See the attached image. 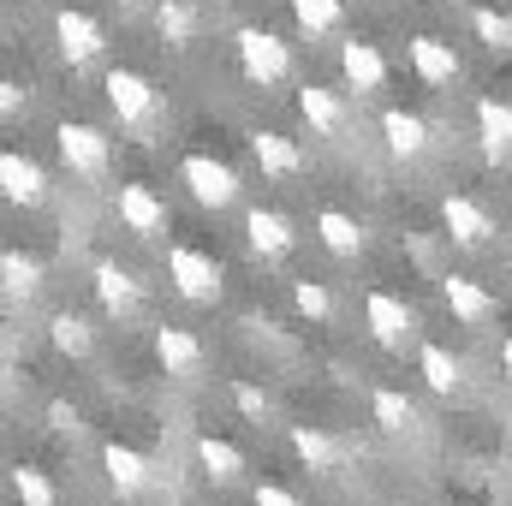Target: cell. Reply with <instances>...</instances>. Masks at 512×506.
Returning <instances> with one entry per match:
<instances>
[{
	"label": "cell",
	"instance_id": "obj_6",
	"mask_svg": "<svg viewBox=\"0 0 512 506\" xmlns=\"http://www.w3.org/2000/svg\"><path fill=\"white\" fill-rule=\"evenodd\" d=\"M90 292H96L102 316H114V322L137 316V304H143V280L131 274L126 262H114V256H96L90 262Z\"/></svg>",
	"mask_w": 512,
	"mask_h": 506
},
{
	"label": "cell",
	"instance_id": "obj_9",
	"mask_svg": "<svg viewBox=\"0 0 512 506\" xmlns=\"http://www.w3.org/2000/svg\"><path fill=\"white\" fill-rule=\"evenodd\" d=\"M54 42H60V60H66V66H90V60L108 48V30H102L84 6H60V12H54Z\"/></svg>",
	"mask_w": 512,
	"mask_h": 506
},
{
	"label": "cell",
	"instance_id": "obj_28",
	"mask_svg": "<svg viewBox=\"0 0 512 506\" xmlns=\"http://www.w3.org/2000/svg\"><path fill=\"white\" fill-rule=\"evenodd\" d=\"M417 376H423L429 393H441V399L465 393V364H459L447 346H417Z\"/></svg>",
	"mask_w": 512,
	"mask_h": 506
},
{
	"label": "cell",
	"instance_id": "obj_31",
	"mask_svg": "<svg viewBox=\"0 0 512 506\" xmlns=\"http://www.w3.org/2000/svg\"><path fill=\"white\" fill-rule=\"evenodd\" d=\"M471 36L489 54H512V12H501V6H471Z\"/></svg>",
	"mask_w": 512,
	"mask_h": 506
},
{
	"label": "cell",
	"instance_id": "obj_5",
	"mask_svg": "<svg viewBox=\"0 0 512 506\" xmlns=\"http://www.w3.org/2000/svg\"><path fill=\"white\" fill-rule=\"evenodd\" d=\"M179 185H185L203 209H233L239 191H245V179H239L227 161H215V155H185V161H179Z\"/></svg>",
	"mask_w": 512,
	"mask_h": 506
},
{
	"label": "cell",
	"instance_id": "obj_38",
	"mask_svg": "<svg viewBox=\"0 0 512 506\" xmlns=\"http://www.w3.org/2000/svg\"><path fill=\"white\" fill-rule=\"evenodd\" d=\"M501 376H507V387H512V334L501 340Z\"/></svg>",
	"mask_w": 512,
	"mask_h": 506
},
{
	"label": "cell",
	"instance_id": "obj_7",
	"mask_svg": "<svg viewBox=\"0 0 512 506\" xmlns=\"http://www.w3.org/2000/svg\"><path fill=\"white\" fill-rule=\"evenodd\" d=\"M364 328H370L376 346L405 352V346L417 340V310H411L399 292H370V298H364Z\"/></svg>",
	"mask_w": 512,
	"mask_h": 506
},
{
	"label": "cell",
	"instance_id": "obj_2",
	"mask_svg": "<svg viewBox=\"0 0 512 506\" xmlns=\"http://www.w3.org/2000/svg\"><path fill=\"white\" fill-rule=\"evenodd\" d=\"M102 96H108V108H114V120L126 131H149L161 120V90L137 72V66H108V78H102Z\"/></svg>",
	"mask_w": 512,
	"mask_h": 506
},
{
	"label": "cell",
	"instance_id": "obj_24",
	"mask_svg": "<svg viewBox=\"0 0 512 506\" xmlns=\"http://www.w3.org/2000/svg\"><path fill=\"white\" fill-rule=\"evenodd\" d=\"M370 423H376L382 435H417L423 411H417L411 393H399V387H376V393H370Z\"/></svg>",
	"mask_w": 512,
	"mask_h": 506
},
{
	"label": "cell",
	"instance_id": "obj_18",
	"mask_svg": "<svg viewBox=\"0 0 512 506\" xmlns=\"http://www.w3.org/2000/svg\"><path fill=\"white\" fill-rule=\"evenodd\" d=\"M477 143H483L489 167H507L512 161V102L477 96Z\"/></svg>",
	"mask_w": 512,
	"mask_h": 506
},
{
	"label": "cell",
	"instance_id": "obj_41",
	"mask_svg": "<svg viewBox=\"0 0 512 506\" xmlns=\"http://www.w3.org/2000/svg\"><path fill=\"white\" fill-rule=\"evenodd\" d=\"M507 268H512V245H507Z\"/></svg>",
	"mask_w": 512,
	"mask_h": 506
},
{
	"label": "cell",
	"instance_id": "obj_40",
	"mask_svg": "<svg viewBox=\"0 0 512 506\" xmlns=\"http://www.w3.org/2000/svg\"><path fill=\"white\" fill-rule=\"evenodd\" d=\"M376 506H399V501H376Z\"/></svg>",
	"mask_w": 512,
	"mask_h": 506
},
{
	"label": "cell",
	"instance_id": "obj_35",
	"mask_svg": "<svg viewBox=\"0 0 512 506\" xmlns=\"http://www.w3.org/2000/svg\"><path fill=\"white\" fill-rule=\"evenodd\" d=\"M42 417H48V429H54V435H84V411H78L72 399H48V405H42Z\"/></svg>",
	"mask_w": 512,
	"mask_h": 506
},
{
	"label": "cell",
	"instance_id": "obj_32",
	"mask_svg": "<svg viewBox=\"0 0 512 506\" xmlns=\"http://www.w3.org/2000/svg\"><path fill=\"white\" fill-rule=\"evenodd\" d=\"M292 310H298L304 322H316V328H322V322L334 316V292H328L322 280H292Z\"/></svg>",
	"mask_w": 512,
	"mask_h": 506
},
{
	"label": "cell",
	"instance_id": "obj_21",
	"mask_svg": "<svg viewBox=\"0 0 512 506\" xmlns=\"http://www.w3.org/2000/svg\"><path fill=\"white\" fill-rule=\"evenodd\" d=\"M245 245H251L262 262H274V256H286L298 245V227H292L280 209H251V215H245Z\"/></svg>",
	"mask_w": 512,
	"mask_h": 506
},
{
	"label": "cell",
	"instance_id": "obj_37",
	"mask_svg": "<svg viewBox=\"0 0 512 506\" xmlns=\"http://www.w3.org/2000/svg\"><path fill=\"white\" fill-rule=\"evenodd\" d=\"M18 102H24V90H18V84H12V78H6V84H0V114H6V120H12V114H18Z\"/></svg>",
	"mask_w": 512,
	"mask_h": 506
},
{
	"label": "cell",
	"instance_id": "obj_1",
	"mask_svg": "<svg viewBox=\"0 0 512 506\" xmlns=\"http://www.w3.org/2000/svg\"><path fill=\"white\" fill-rule=\"evenodd\" d=\"M54 149H60V167L84 185H102L108 167H114V137L102 126H84V120H66L54 131Z\"/></svg>",
	"mask_w": 512,
	"mask_h": 506
},
{
	"label": "cell",
	"instance_id": "obj_30",
	"mask_svg": "<svg viewBox=\"0 0 512 506\" xmlns=\"http://www.w3.org/2000/svg\"><path fill=\"white\" fill-rule=\"evenodd\" d=\"M292 6V18H298V30L316 42V36H334L340 30V18H346V6L340 0H286Z\"/></svg>",
	"mask_w": 512,
	"mask_h": 506
},
{
	"label": "cell",
	"instance_id": "obj_11",
	"mask_svg": "<svg viewBox=\"0 0 512 506\" xmlns=\"http://www.w3.org/2000/svg\"><path fill=\"white\" fill-rule=\"evenodd\" d=\"M155 364H161L173 381H197L203 370H209V346H203L191 328L161 322V328H155Z\"/></svg>",
	"mask_w": 512,
	"mask_h": 506
},
{
	"label": "cell",
	"instance_id": "obj_22",
	"mask_svg": "<svg viewBox=\"0 0 512 506\" xmlns=\"http://www.w3.org/2000/svg\"><path fill=\"white\" fill-rule=\"evenodd\" d=\"M251 155L268 179H298V173H304V149H298L286 131H268V126L251 131Z\"/></svg>",
	"mask_w": 512,
	"mask_h": 506
},
{
	"label": "cell",
	"instance_id": "obj_16",
	"mask_svg": "<svg viewBox=\"0 0 512 506\" xmlns=\"http://www.w3.org/2000/svg\"><path fill=\"white\" fill-rule=\"evenodd\" d=\"M340 78H346V90L376 96V90L387 84V54L376 48V42H364V36L340 42Z\"/></svg>",
	"mask_w": 512,
	"mask_h": 506
},
{
	"label": "cell",
	"instance_id": "obj_12",
	"mask_svg": "<svg viewBox=\"0 0 512 506\" xmlns=\"http://www.w3.org/2000/svg\"><path fill=\"white\" fill-rule=\"evenodd\" d=\"M405 54H411V72L429 84V90H447V84H459V72H465V60H459V48L447 42V36H411L405 42Z\"/></svg>",
	"mask_w": 512,
	"mask_h": 506
},
{
	"label": "cell",
	"instance_id": "obj_39",
	"mask_svg": "<svg viewBox=\"0 0 512 506\" xmlns=\"http://www.w3.org/2000/svg\"><path fill=\"white\" fill-rule=\"evenodd\" d=\"M423 6H453V0H423Z\"/></svg>",
	"mask_w": 512,
	"mask_h": 506
},
{
	"label": "cell",
	"instance_id": "obj_29",
	"mask_svg": "<svg viewBox=\"0 0 512 506\" xmlns=\"http://www.w3.org/2000/svg\"><path fill=\"white\" fill-rule=\"evenodd\" d=\"M0 286H6V304H24L42 292V262L24 251H0Z\"/></svg>",
	"mask_w": 512,
	"mask_h": 506
},
{
	"label": "cell",
	"instance_id": "obj_25",
	"mask_svg": "<svg viewBox=\"0 0 512 506\" xmlns=\"http://www.w3.org/2000/svg\"><path fill=\"white\" fill-rule=\"evenodd\" d=\"M48 346H54L60 358H72V364H84V358L96 352V328H90V316H78V310H54V316H48Z\"/></svg>",
	"mask_w": 512,
	"mask_h": 506
},
{
	"label": "cell",
	"instance_id": "obj_17",
	"mask_svg": "<svg viewBox=\"0 0 512 506\" xmlns=\"http://www.w3.org/2000/svg\"><path fill=\"white\" fill-rule=\"evenodd\" d=\"M102 471H108V483H114L120 501H137V495L155 483V465H149L137 447H126V441H108V447H102Z\"/></svg>",
	"mask_w": 512,
	"mask_h": 506
},
{
	"label": "cell",
	"instance_id": "obj_23",
	"mask_svg": "<svg viewBox=\"0 0 512 506\" xmlns=\"http://www.w3.org/2000/svg\"><path fill=\"white\" fill-rule=\"evenodd\" d=\"M197 465L215 489H239L245 483V453L227 441V435H197Z\"/></svg>",
	"mask_w": 512,
	"mask_h": 506
},
{
	"label": "cell",
	"instance_id": "obj_33",
	"mask_svg": "<svg viewBox=\"0 0 512 506\" xmlns=\"http://www.w3.org/2000/svg\"><path fill=\"white\" fill-rule=\"evenodd\" d=\"M12 495H18L24 506H54V501H60L42 465H12Z\"/></svg>",
	"mask_w": 512,
	"mask_h": 506
},
{
	"label": "cell",
	"instance_id": "obj_19",
	"mask_svg": "<svg viewBox=\"0 0 512 506\" xmlns=\"http://www.w3.org/2000/svg\"><path fill=\"white\" fill-rule=\"evenodd\" d=\"M316 239L340 256V262H358V256L370 251V227L358 215H346V209H322L316 215Z\"/></svg>",
	"mask_w": 512,
	"mask_h": 506
},
{
	"label": "cell",
	"instance_id": "obj_3",
	"mask_svg": "<svg viewBox=\"0 0 512 506\" xmlns=\"http://www.w3.org/2000/svg\"><path fill=\"white\" fill-rule=\"evenodd\" d=\"M233 54H239V72L251 78L256 90H274V84L292 78V48H286L274 30H262V24H245V30L233 36Z\"/></svg>",
	"mask_w": 512,
	"mask_h": 506
},
{
	"label": "cell",
	"instance_id": "obj_13",
	"mask_svg": "<svg viewBox=\"0 0 512 506\" xmlns=\"http://www.w3.org/2000/svg\"><path fill=\"white\" fill-rule=\"evenodd\" d=\"M0 197L12 209H36V203H48V173L24 149H0Z\"/></svg>",
	"mask_w": 512,
	"mask_h": 506
},
{
	"label": "cell",
	"instance_id": "obj_36",
	"mask_svg": "<svg viewBox=\"0 0 512 506\" xmlns=\"http://www.w3.org/2000/svg\"><path fill=\"white\" fill-rule=\"evenodd\" d=\"M251 506H304V501H298L286 483H256V489H251Z\"/></svg>",
	"mask_w": 512,
	"mask_h": 506
},
{
	"label": "cell",
	"instance_id": "obj_4",
	"mask_svg": "<svg viewBox=\"0 0 512 506\" xmlns=\"http://www.w3.org/2000/svg\"><path fill=\"white\" fill-rule=\"evenodd\" d=\"M167 280H173V292L191 298V304H215V298L227 292V268L209 251H197V245H167Z\"/></svg>",
	"mask_w": 512,
	"mask_h": 506
},
{
	"label": "cell",
	"instance_id": "obj_26",
	"mask_svg": "<svg viewBox=\"0 0 512 506\" xmlns=\"http://www.w3.org/2000/svg\"><path fill=\"white\" fill-rule=\"evenodd\" d=\"M292 453H298V465L304 471H316V477H328V471H340V441L328 435V429H316V423H292Z\"/></svg>",
	"mask_w": 512,
	"mask_h": 506
},
{
	"label": "cell",
	"instance_id": "obj_15",
	"mask_svg": "<svg viewBox=\"0 0 512 506\" xmlns=\"http://www.w3.org/2000/svg\"><path fill=\"white\" fill-rule=\"evenodd\" d=\"M376 131H382L387 155L393 161H423L429 155V120L423 114H411V108H382V120H376Z\"/></svg>",
	"mask_w": 512,
	"mask_h": 506
},
{
	"label": "cell",
	"instance_id": "obj_8",
	"mask_svg": "<svg viewBox=\"0 0 512 506\" xmlns=\"http://www.w3.org/2000/svg\"><path fill=\"white\" fill-rule=\"evenodd\" d=\"M114 215H120V227L137 233V239H161V233H167V203H161V191L143 185V179H126V185L114 191Z\"/></svg>",
	"mask_w": 512,
	"mask_h": 506
},
{
	"label": "cell",
	"instance_id": "obj_27",
	"mask_svg": "<svg viewBox=\"0 0 512 506\" xmlns=\"http://www.w3.org/2000/svg\"><path fill=\"white\" fill-rule=\"evenodd\" d=\"M155 30H161V42L167 48H191L197 36H203V12L191 6V0H155Z\"/></svg>",
	"mask_w": 512,
	"mask_h": 506
},
{
	"label": "cell",
	"instance_id": "obj_10",
	"mask_svg": "<svg viewBox=\"0 0 512 506\" xmlns=\"http://www.w3.org/2000/svg\"><path fill=\"white\" fill-rule=\"evenodd\" d=\"M441 227H447V239L459 245V251H483L501 227H495V215L477 203V197H465V191H453V197H441Z\"/></svg>",
	"mask_w": 512,
	"mask_h": 506
},
{
	"label": "cell",
	"instance_id": "obj_34",
	"mask_svg": "<svg viewBox=\"0 0 512 506\" xmlns=\"http://www.w3.org/2000/svg\"><path fill=\"white\" fill-rule=\"evenodd\" d=\"M233 405H239V417H245V423H256V429H262V423H274V393H268V387H256V381H233Z\"/></svg>",
	"mask_w": 512,
	"mask_h": 506
},
{
	"label": "cell",
	"instance_id": "obj_14",
	"mask_svg": "<svg viewBox=\"0 0 512 506\" xmlns=\"http://www.w3.org/2000/svg\"><path fill=\"white\" fill-rule=\"evenodd\" d=\"M298 120L310 126V137H346V126H352V108H346V96L340 90H328V84H304L298 90Z\"/></svg>",
	"mask_w": 512,
	"mask_h": 506
},
{
	"label": "cell",
	"instance_id": "obj_20",
	"mask_svg": "<svg viewBox=\"0 0 512 506\" xmlns=\"http://www.w3.org/2000/svg\"><path fill=\"white\" fill-rule=\"evenodd\" d=\"M441 304H447L453 322H465V328H483V322L495 316V298H489L471 274H441Z\"/></svg>",
	"mask_w": 512,
	"mask_h": 506
}]
</instances>
